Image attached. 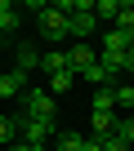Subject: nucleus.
Returning <instances> with one entry per match:
<instances>
[{
	"label": "nucleus",
	"instance_id": "nucleus-17",
	"mask_svg": "<svg viewBox=\"0 0 134 151\" xmlns=\"http://www.w3.org/2000/svg\"><path fill=\"white\" fill-rule=\"evenodd\" d=\"M112 93H116V107H125V111L134 107V80H130V85H121V89H112Z\"/></svg>",
	"mask_w": 134,
	"mask_h": 151
},
{
	"label": "nucleus",
	"instance_id": "nucleus-4",
	"mask_svg": "<svg viewBox=\"0 0 134 151\" xmlns=\"http://www.w3.org/2000/svg\"><path fill=\"white\" fill-rule=\"evenodd\" d=\"M94 62H98V49H94V45H72V49H67V67H72L76 76H81L85 67H94Z\"/></svg>",
	"mask_w": 134,
	"mask_h": 151
},
{
	"label": "nucleus",
	"instance_id": "nucleus-16",
	"mask_svg": "<svg viewBox=\"0 0 134 151\" xmlns=\"http://www.w3.org/2000/svg\"><path fill=\"white\" fill-rule=\"evenodd\" d=\"M116 138L134 147V116H116Z\"/></svg>",
	"mask_w": 134,
	"mask_h": 151
},
{
	"label": "nucleus",
	"instance_id": "nucleus-1",
	"mask_svg": "<svg viewBox=\"0 0 134 151\" xmlns=\"http://www.w3.org/2000/svg\"><path fill=\"white\" fill-rule=\"evenodd\" d=\"M36 31H40L49 45H58V40H67V36H72V31H67V14H63L58 5H49V0L36 9Z\"/></svg>",
	"mask_w": 134,
	"mask_h": 151
},
{
	"label": "nucleus",
	"instance_id": "nucleus-9",
	"mask_svg": "<svg viewBox=\"0 0 134 151\" xmlns=\"http://www.w3.org/2000/svg\"><path fill=\"white\" fill-rule=\"evenodd\" d=\"M116 14H121V0H94V18H98V22H107V27H112V22H116Z\"/></svg>",
	"mask_w": 134,
	"mask_h": 151
},
{
	"label": "nucleus",
	"instance_id": "nucleus-18",
	"mask_svg": "<svg viewBox=\"0 0 134 151\" xmlns=\"http://www.w3.org/2000/svg\"><path fill=\"white\" fill-rule=\"evenodd\" d=\"M98 142H103V151H134V147H130V142H121L116 133H112V138H98Z\"/></svg>",
	"mask_w": 134,
	"mask_h": 151
},
{
	"label": "nucleus",
	"instance_id": "nucleus-11",
	"mask_svg": "<svg viewBox=\"0 0 134 151\" xmlns=\"http://www.w3.org/2000/svg\"><path fill=\"white\" fill-rule=\"evenodd\" d=\"M94 111L116 116V93H112V89H94Z\"/></svg>",
	"mask_w": 134,
	"mask_h": 151
},
{
	"label": "nucleus",
	"instance_id": "nucleus-5",
	"mask_svg": "<svg viewBox=\"0 0 134 151\" xmlns=\"http://www.w3.org/2000/svg\"><path fill=\"white\" fill-rule=\"evenodd\" d=\"M40 71H45V76L72 71V67H67V49H45V53H40Z\"/></svg>",
	"mask_w": 134,
	"mask_h": 151
},
{
	"label": "nucleus",
	"instance_id": "nucleus-23",
	"mask_svg": "<svg viewBox=\"0 0 134 151\" xmlns=\"http://www.w3.org/2000/svg\"><path fill=\"white\" fill-rule=\"evenodd\" d=\"M0 36H5V31H0Z\"/></svg>",
	"mask_w": 134,
	"mask_h": 151
},
{
	"label": "nucleus",
	"instance_id": "nucleus-19",
	"mask_svg": "<svg viewBox=\"0 0 134 151\" xmlns=\"http://www.w3.org/2000/svg\"><path fill=\"white\" fill-rule=\"evenodd\" d=\"M5 151H45V147H27V142H9Z\"/></svg>",
	"mask_w": 134,
	"mask_h": 151
},
{
	"label": "nucleus",
	"instance_id": "nucleus-10",
	"mask_svg": "<svg viewBox=\"0 0 134 151\" xmlns=\"http://www.w3.org/2000/svg\"><path fill=\"white\" fill-rule=\"evenodd\" d=\"M81 76H85V80H90V85H98V89H107V85H116V80H112V76H107V67H103V62H94V67H85Z\"/></svg>",
	"mask_w": 134,
	"mask_h": 151
},
{
	"label": "nucleus",
	"instance_id": "nucleus-13",
	"mask_svg": "<svg viewBox=\"0 0 134 151\" xmlns=\"http://www.w3.org/2000/svg\"><path fill=\"white\" fill-rule=\"evenodd\" d=\"M54 147H58V151H81L85 138H81V133H54Z\"/></svg>",
	"mask_w": 134,
	"mask_h": 151
},
{
	"label": "nucleus",
	"instance_id": "nucleus-21",
	"mask_svg": "<svg viewBox=\"0 0 134 151\" xmlns=\"http://www.w3.org/2000/svg\"><path fill=\"white\" fill-rule=\"evenodd\" d=\"M125 71H130V76H134V49H130V53H125Z\"/></svg>",
	"mask_w": 134,
	"mask_h": 151
},
{
	"label": "nucleus",
	"instance_id": "nucleus-12",
	"mask_svg": "<svg viewBox=\"0 0 134 151\" xmlns=\"http://www.w3.org/2000/svg\"><path fill=\"white\" fill-rule=\"evenodd\" d=\"M18 27V5L14 0H0V31H14Z\"/></svg>",
	"mask_w": 134,
	"mask_h": 151
},
{
	"label": "nucleus",
	"instance_id": "nucleus-3",
	"mask_svg": "<svg viewBox=\"0 0 134 151\" xmlns=\"http://www.w3.org/2000/svg\"><path fill=\"white\" fill-rule=\"evenodd\" d=\"M14 124H18V133H23V142H27V147H45V142L58 133V124H54V120H14Z\"/></svg>",
	"mask_w": 134,
	"mask_h": 151
},
{
	"label": "nucleus",
	"instance_id": "nucleus-6",
	"mask_svg": "<svg viewBox=\"0 0 134 151\" xmlns=\"http://www.w3.org/2000/svg\"><path fill=\"white\" fill-rule=\"evenodd\" d=\"M36 67H40L36 45H18V49H14V71H23V76H27V71H36Z\"/></svg>",
	"mask_w": 134,
	"mask_h": 151
},
{
	"label": "nucleus",
	"instance_id": "nucleus-7",
	"mask_svg": "<svg viewBox=\"0 0 134 151\" xmlns=\"http://www.w3.org/2000/svg\"><path fill=\"white\" fill-rule=\"evenodd\" d=\"M23 71H0V98H23Z\"/></svg>",
	"mask_w": 134,
	"mask_h": 151
},
{
	"label": "nucleus",
	"instance_id": "nucleus-20",
	"mask_svg": "<svg viewBox=\"0 0 134 151\" xmlns=\"http://www.w3.org/2000/svg\"><path fill=\"white\" fill-rule=\"evenodd\" d=\"M81 151H103V142H98V138H85V147H81Z\"/></svg>",
	"mask_w": 134,
	"mask_h": 151
},
{
	"label": "nucleus",
	"instance_id": "nucleus-22",
	"mask_svg": "<svg viewBox=\"0 0 134 151\" xmlns=\"http://www.w3.org/2000/svg\"><path fill=\"white\" fill-rule=\"evenodd\" d=\"M130 116H134V107H130Z\"/></svg>",
	"mask_w": 134,
	"mask_h": 151
},
{
	"label": "nucleus",
	"instance_id": "nucleus-15",
	"mask_svg": "<svg viewBox=\"0 0 134 151\" xmlns=\"http://www.w3.org/2000/svg\"><path fill=\"white\" fill-rule=\"evenodd\" d=\"M112 27H121V31H134V5L130 0H121V14H116V22Z\"/></svg>",
	"mask_w": 134,
	"mask_h": 151
},
{
	"label": "nucleus",
	"instance_id": "nucleus-8",
	"mask_svg": "<svg viewBox=\"0 0 134 151\" xmlns=\"http://www.w3.org/2000/svg\"><path fill=\"white\" fill-rule=\"evenodd\" d=\"M72 85H76V71H58V76H49V85H45V89L58 98V93H72Z\"/></svg>",
	"mask_w": 134,
	"mask_h": 151
},
{
	"label": "nucleus",
	"instance_id": "nucleus-2",
	"mask_svg": "<svg viewBox=\"0 0 134 151\" xmlns=\"http://www.w3.org/2000/svg\"><path fill=\"white\" fill-rule=\"evenodd\" d=\"M23 107H27V120H58V102L45 85L36 89H23Z\"/></svg>",
	"mask_w": 134,
	"mask_h": 151
},
{
	"label": "nucleus",
	"instance_id": "nucleus-14",
	"mask_svg": "<svg viewBox=\"0 0 134 151\" xmlns=\"http://www.w3.org/2000/svg\"><path fill=\"white\" fill-rule=\"evenodd\" d=\"M18 138V124H14V116H5V111H0V147H9Z\"/></svg>",
	"mask_w": 134,
	"mask_h": 151
}]
</instances>
